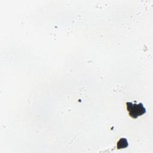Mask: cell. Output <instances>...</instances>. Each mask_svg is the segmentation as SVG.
I'll use <instances>...</instances> for the list:
<instances>
[{
    "instance_id": "7a4b0ae2",
    "label": "cell",
    "mask_w": 153,
    "mask_h": 153,
    "mask_svg": "<svg viewBox=\"0 0 153 153\" xmlns=\"http://www.w3.org/2000/svg\"><path fill=\"white\" fill-rule=\"evenodd\" d=\"M128 146V142L126 138H121L117 142V149H122L126 148Z\"/></svg>"
},
{
    "instance_id": "6da1fadb",
    "label": "cell",
    "mask_w": 153,
    "mask_h": 153,
    "mask_svg": "<svg viewBox=\"0 0 153 153\" xmlns=\"http://www.w3.org/2000/svg\"><path fill=\"white\" fill-rule=\"evenodd\" d=\"M126 106L129 115L133 118H136L137 117L143 115L146 112V109L142 103L137 104L136 103H133L132 102H127Z\"/></svg>"
}]
</instances>
